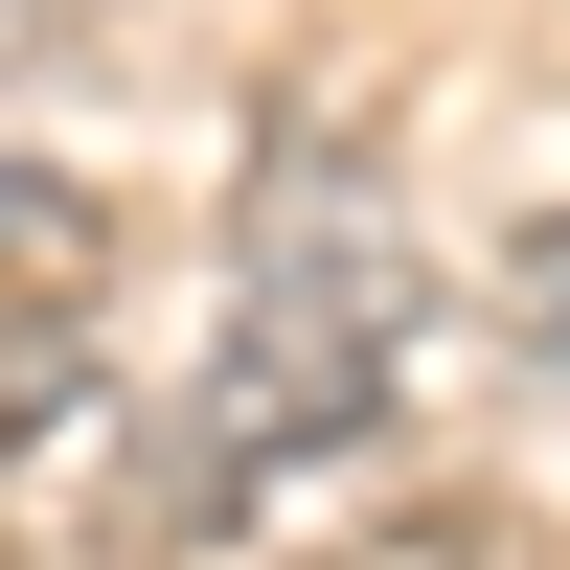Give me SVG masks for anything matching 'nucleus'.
Wrapping results in <instances>:
<instances>
[{"label":"nucleus","instance_id":"nucleus-1","mask_svg":"<svg viewBox=\"0 0 570 570\" xmlns=\"http://www.w3.org/2000/svg\"><path fill=\"white\" fill-rule=\"evenodd\" d=\"M389 389H411V206H389V137L297 91V115L252 137V206H228V343H206V411H160V456H137V502H115V570L228 548V525H252V480L365 456V411H389Z\"/></svg>","mask_w":570,"mask_h":570},{"label":"nucleus","instance_id":"nucleus-2","mask_svg":"<svg viewBox=\"0 0 570 570\" xmlns=\"http://www.w3.org/2000/svg\"><path fill=\"white\" fill-rule=\"evenodd\" d=\"M115 389V343H91V297H0V480H23L69 411Z\"/></svg>","mask_w":570,"mask_h":570},{"label":"nucleus","instance_id":"nucleus-3","mask_svg":"<svg viewBox=\"0 0 570 570\" xmlns=\"http://www.w3.org/2000/svg\"><path fill=\"white\" fill-rule=\"evenodd\" d=\"M91 274H115V206L69 160H0V297H91Z\"/></svg>","mask_w":570,"mask_h":570},{"label":"nucleus","instance_id":"nucleus-4","mask_svg":"<svg viewBox=\"0 0 570 570\" xmlns=\"http://www.w3.org/2000/svg\"><path fill=\"white\" fill-rule=\"evenodd\" d=\"M343 570H502V502H389Z\"/></svg>","mask_w":570,"mask_h":570},{"label":"nucleus","instance_id":"nucleus-5","mask_svg":"<svg viewBox=\"0 0 570 570\" xmlns=\"http://www.w3.org/2000/svg\"><path fill=\"white\" fill-rule=\"evenodd\" d=\"M502 320H525V365H570V228H525V274H502Z\"/></svg>","mask_w":570,"mask_h":570}]
</instances>
